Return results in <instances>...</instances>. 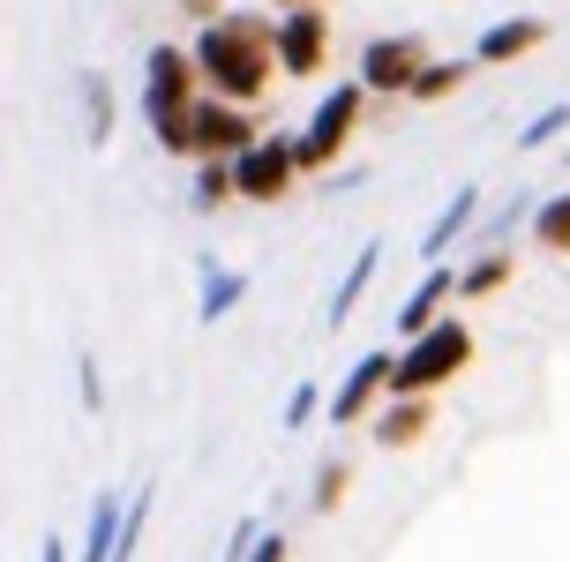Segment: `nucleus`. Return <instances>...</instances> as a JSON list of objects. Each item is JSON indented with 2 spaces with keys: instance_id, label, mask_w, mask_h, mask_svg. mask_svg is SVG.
<instances>
[{
  "instance_id": "obj_28",
  "label": "nucleus",
  "mask_w": 570,
  "mask_h": 562,
  "mask_svg": "<svg viewBox=\"0 0 570 562\" xmlns=\"http://www.w3.org/2000/svg\"><path fill=\"white\" fill-rule=\"evenodd\" d=\"M525 210H533V196H511L503 210H495V225H481V240H503L511 225H525Z\"/></svg>"
},
{
  "instance_id": "obj_25",
  "label": "nucleus",
  "mask_w": 570,
  "mask_h": 562,
  "mask_svg": "<svg viewBox=\"0 0 570 562\" xmlns=\"http://www.w3.org/2000/svg\"><path fill=\"white\" fill-rule=\"evenodd\" d=\"M315 421H323V391H315V383H293V397L278 405V427L301 435V427H315Z\"/></svg>"
},
{
  "instance_id": "obj_23",
  "label": "nucleus",
  "mask_w": 570,
  "mask_h": 562,
  "mask_svg": "<svg viewBox=\"0 0 570 562\" xmlns=\"http://www.w3.org/2000/svg\"><path fill=\"white\" fill-rule=\"evenodd\" d=\"M570 136V106H541L525 128H518V150H548V142Z\"/></svg>"
},
{
  "instance_id": "obj_21",
  "label": "nucleus",
  "mask_w": 570,
  "mask_h": 562,
  "mask_svg": "<svg viewBox=\"0 0 570 562\" xmlns=\"http://www.w3.org/2000/svg\"><path fill=\"white\" fill-rule=\"evenodd\" d=\"M120 503H128V495H114V487H98V495H90V517H83V548H76V562H106V555H114Z\"/></svg>"
},
{
  "instance_id": "obj_24",
  "label": "nucleus",
  "mask_w": 570,
  "mask_h": 562,
  "mask_svg": "<svg viewBox=\"0 0 570 562\" xmlns=\"http://www.w3.org/2000/svg\"><path fill=\"white\" fill-rule=\"evenodd\" d=\"M345 487H353V473H345L338 457H331V465H315V487H308V510L315 517H331V510L345 503Z\"/></svg>"
},
{
  "instance_id": "obj_15",
  "label": "nucleus",
  "mask_w": 570,
  "mask_h": 562,
  "mask_svg": "<svg viewBox=\"0 0 570 562\" xmlns=\"http://www.w3.org/2000/svg\"><path fill=\"white\" fill-rule=\"evenodd\" d=\"M511 270H518V255L503 248V240H488V248L458 270V300H495V293L511 285Z\"/></svg>"
},
{
  "instance_id": "obj_14",
  "label": "nucleus",
  "mask_w": 570,
  "mask_h": 562,
  "mask_svg": "<svg viewBox=\"0 0 570 562\" xmlns=\"http://www.w3.org/2000/svg\"><path fill=\"white\" fill-rule=\"evenodd\" d=\"M473 218H481V188L465 180V188H458V196L435 210V225L421 233V255H428V263H443V255L458 248V233H473Z\"/></svg>"
},
{
  "instance_id": "obj_2",
  "label": "nucleus",
  "mask_w": 570,
  "mask_h": 562,
  "mask_svg": "<svg viewBox=\"0 0 570 562\" xmlns=\"http://www.w3.org/2000/svg\"><path fill=\"white\" fill-rule=\"evenodd\" d=\"M473 353H481V345H473V331L443 308L428 331H413L399 353H391V391H428V397H435L443 383H458V375L473 367Z\"/></svg>"
},
{
  "instance_id": "obj_9",
  "label": "nucleus",
  "mask_w": 570,
  "mask_h": 562,
  "mask_svg": "<svg viewBox=\"0 0 570 562\" xmlns=\"http://www.w3.org/2000/svg\"><path fill=\"white\" fill-rule=\"evenodd\" d=\"M383 391H391V353H361V361L345 367V383L323 397V421L331 427H361L375 405H383Z\"/></svg>"
},
{
  "instance_id": "obj_16",
  "label": "nucleus",
  "mask_w": 570,
  "mask_h": 562,
  "mask_svg": "<svg viewBox=\"0 0 570 562\" xmlns=\"http://www.w3.org/2000/svg\"><path fill=\"white\" fill-rule=\"evenodd\" d=\"M76 90H83V142H90V150H106V142H114V128H120L114 83H106L98 68H83V76H76Z\"/></svg>"
},
{
  "instance_id": "obj_8",
  "label": "nucleus",
  "mask_w": 570,
  "mask_h": 562,
  "mask_svg": "<svg viewBox=\"0 0 570 562\" xmlns=\"http://www.w3.org/2000/svg\"><path fill=\"white\" fill-rule=\"evenodd\" d=\"M331 8H278V76L308 83L331 68Z\"/></svg>"
},
{
  "instance_id": "obj_10",
  "label": "nucleus",
  "mask_w": 570,
  "mask_h": 562,
  "mask_svg": "<svg viewBox=\"0 0 570 562\" xmlns=\"http://www.w3.org/2000/svg\"><path fill=\"white\" fill-rule=\"evenodd\" d=\"M361 427L375 435V450H421L428 427H435V397L428 391H383V405Z\"/></svg>"
},
{
  "instance_id": "obj_13",
  "label": "nucleus",
  "mask_w": 570,
  "mask_h": 562,
  "mask_svg": "<svg viewBox=\"0 0 570 562\" xmlns=\"http://www.w3.org/2000/svg\"><path fill=\"white\" fill-rule=\"evenodd\" d=\"M196 278H203V293H196V323H203V331L226 323V315L248 300V270H233V263H218V255H203Z\"/></svg>"
},
{
  "instance_id": "obj_31",
  "label": "nucleus",
  "mask_w": 570,
  "mask_h": 562,
  "mask_svg": "<svg viewBox=\"0 0 570 562\" xmlns=\"http://www.w3.org/2000/svg\"><path fill=\"white\" fill-rule=\"evenodd\" d=\"M263 8L278 16V8H338V0H263Z\"/></svg>"
},
{
  "instance_id": "obj_19",
  "label": "nucleus",
  "mask_w": 570,
  "mask_h": 562,
  "mask_svg": "<svg viewBox=\"0 0 570 562\" xmlns=\"http://www.w3.org/2000/svg\"><path fill=\"white\" fill-rule=\"evenodd\" d=\"M375 270H383V240H368V248L345 263V278H338V293H331V323H353V308L368 300V285H375Z\"/></svg>"
},
{
  "instance_id": "obj_17",
  "label": "nucleus",
  "mask_w": 570,
  "mask_h": 562,
  "mask_svg": "<svg viewBox=\"0 0 570 562\" xmlns=\"http://www.w3.org/2000/svg\"><path fill=\"white\" fill-rule=\"evenodd\" d=\"M150 510H158V480H142V487H128V503H120V525H114V555H106V562H136V555H142V533H150Z\"/></svg>"
},
{
  "instance_id": "obj_12",
  "label": "nucleus",
  "mask_w": 570,
  "mask_h": 562,
  "mask_svg": "<svg viewBox=\"0 0 570 562\" xmlns=\"http://www.w3.org/2000/svg\"><path fill=\"white\" fill-rule=\"evenodd\" d=\"M451 300H458V270H451V263H428V270H421V285H413V293L399 300V337L428 331V323H435V315L451 308Z\"/></svg>"
},
{
  "instance_id": "obj_29",
  "label": "nucleus",
  "mask_w": 570,
  "mask_h": 562,
  "mask_svg": "<svg viewBox=\"0 0 570 562\" xmlns=\"http://www.w3.org/2000/svg\"><path fill=\"white\" fill-rule=\"evenodd\" d=\"M248 562H293V548H285V533H263V540H256V555H248Z\"/></svg>"
},
{
  "instance_id": "obj_3",
  "label": "nucleus",
  "mask_w": 570,
  "mask_h": 562,
  "mask_svg": "<svg viewBox=\"0 0 570 562\" xmlns=\"http://www.w3.org/2000/svg\"><path fill=\"white\" fill-rule=\"evenodd\" d=\"M203 98V76L196 60H188V46H150L142 53V120H150V136H158V150L173 158V142H180V120H188V106Z\"/></svg>"
},
{
  "instance_id": "obj_26",
  "label": "nucleus",
  "mask_w": 570,
  "mask_h": 562,
  "mask_svg": "<svg viewBox=\"0 0 570 562\" xmlns=\"http://www.w3.org/2000/svg\"><path fill=\"white\" fill-rule=\"evenodd\" d=\"M76 397H83V413H106V375L90 353H76Z\"/></svg>"
},
{
  "instance_id": "obj_6",
  "label": "nucleus",
  "mask_w": 570,
  "mask_h": 562,
  "mask_svg": "<svg viewBox=\"0 0 570 562\" xmlns=\"http://www.w3.org/2000/svg\"><path fill=\"white\" fill-rule=\"evenodd\" d=\"M256 136H263L256 106H233V98H210V90H203L196 106H188V120H180L173 158H233L240 142H256Z\"/></svg>"
},
{
  "instance_id": "obj_20",
  "label": "nucleus",
  "mask_w": 570,
  "mask_h": 562,
  "mask_svg": "<svg viewBox=\"0 0 570 562\" xmlns=\"http://www.w3.org/2000/svg\"><path fill=\"white\" fill-rule=\"evenodd\" d=\"M525 233H533L541 255H570V188H556V196L533 203V210H525Z\"/></svg>"
},
{
  "instance_id": "obj_30",
  "label": "nucleus",
  "mask_w": 570,
  "mask_h": 562,
  "mask_svg": "<svg viewBox=\"0 0 570 562\" xmlns=\"http://www.w3.org/2000/svg\"><path fill=\"white\" fill-rule=\"evenodd\" d=\"M38 562H76V555H68V540H46V548H38Z\"/></svg>"
},
{
  "instance_id": "obj_32",
  "label": "nucleus",
  "mask_w": 570,
  "mask_h": 562,
  "mask_svg": "<svg viewBox=\"0 0 570 562\" xmlns=\"http://www.w3.org/2000/svg\"><path fill=\"white\" fill-rule=\"evenodd\" d=\"M180 8H188V16H196V23H203V16H218L226 0H180Z\"/></svg>"
},
{
  "instance_id": "obj_18",
  "label": "nucleus",
  "mask_w": 570,
  "mask_h": 562,
  "mask_svg": "<svg viewBox=\"0 0 570 562\" xmlns=\"http://www.w3.org/2000/svg\"><path fill=\"white\" fill-rule=\"evenodd\" d=\"M465 76H473V53L465 60H421V76H413V90H405V106H443V98H458L465 90Z\"/></svg>"
},
{
  "instance_id": "obj_33",
  "label": "nucleus",
  "mask_w": 570,
  "mask_h": 562,
  "mask_svg": "<svg viewBox=\"0 0 570 562\" xmlns=\"http://www.w3.org/2000/svg\"><path fill=\"white\" fill-rule=\"evenodd\" d=\"M563 166H570V158H563Z\"/></svg>"
},
{
  "instance_id": "obj_1",
  "label": "nucleus",
  "mask_w": 570,
  "mask_h": 562,
  "mask_svg": "<svg viewBox=\"0 0 570 562\" xmlns=\"http://www.w3.org/2000/svg\"><path fill=\"white\" fill-rule=\"evenodd\" d=\"M196 76L210 98H233V106H263L271 83H278V16L271 8H218L196 23Z\"/></svg>"
},
{
  "instance_id": "obj_22",
  "label": "nucleus",
  "mask_w": 570,
  "mask_h": 562,
  "mask_svg": "<svg viewBox=\"0 0 570 562\" xmlns=\"http://www.w3.org/2000/svg\"><path fill=\"white\" fill-rule=\"evenodd\" d=\"M188 210H203V218H210V210H218V203H233V166L226 158H188Z\"/></svg>"
},
{
  "instance_id": "obj_27",
  "label": "nucleus",
  "mask_w": 570,
  "mask_h": 562,
  "mask_svg": "<svg viewBox=\"0 0 570 562\" xmlns=\"http://www.w3.org/2000/svg\"><path fill=\"white\" fill-rule=\"evenodd\" d=\"M256 540H263V517H240V525H233V540H226V555H218V562H248V555H256Z\"/></svg>"
},
{
  "instance_id": "obj_11",
  "label": "nucleus",
  "mask_w": 570,
  "mask_h": 562,
  "mask_svg": "<svg viewBox=\"0 0 570 562\" xmlns=\"http://www.w3.org/2000/svg\"><path fill=\"white\" fill-rule=\"evenodd\" d=\"M548 46V16H503V23H488L473 38V68H511V60L541 53Z\"/></svg>"
},
{
  "instance_id": "obj_7",
  "label": "nucleus",
  "mask_w": 570,
  "mask_h": 562,
  "mask_svg": "<svg viewBox=\"0 0 570 562\" xmlns=\"http://www.w3.org/2000/svg\"><path fill=\"white\" fill-rule=\"evenodd\" d=\"M428 53H435V46H428L421 30H383V38L361 46V76H353V83L368 90V106H375V98H383V106H399L405 90H413V76H421Z\"/></svg>"
},
{
  "instance_id": "obj_4",
  "label": "nucleus",
  "mask_w": 570,
  "mask_h": 562,
  "mask_svg": "<svg viewBox=\"0 0 570 562\" xmlns=\"http://www.w3.org/2000/svg\"><path fill=\"white\" fill-rule=\"evenodd\" d=\"M361 120H368V90L361 83L323 90L315 112H308V128L293 136V166H301V180H308V172H338V158L353 150V136H361Z\"/></svg>"
},
{
  "instance_id": "obj_5",
  "label": "nucleus",
  "mask_w": 570,
  "mask_h": 562,
  "mask_svg": "<svg viewBox=\"0 0 570 562\" xmlns=\"http://www.w3.org/2000/svg\"><path fill=\"white\" fill-rule=\"evenodd\" d=\"M226 166H233V203H256V210H271V203H285L293 188H301L293 136H271V128H263L256 142H240Z\"/></svg>"
}]
</instances>
